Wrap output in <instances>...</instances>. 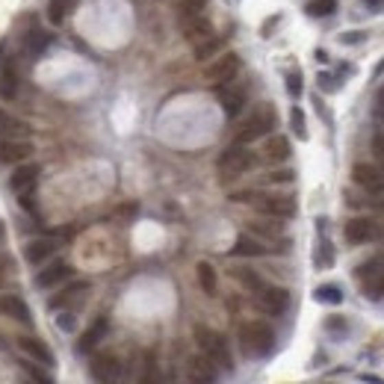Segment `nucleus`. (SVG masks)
Wrapping results in <instances>:
<instances>
[{
	"label": "nucleus",
	"mask_w": 384,
	"mask_h": 384,
	"mask_svg": "<svg viewBox=\"0 0 384 384\" xmlns=\"http://www.w3.org/2000/svg\"><path fill=\"white\" fill-rule=\"evenodd\" d=\"M275 124H278L275 106L272 104H258L251 110V115L240 124V131H236V142H240V145H251L254 139H263V136H269L275 131Z\"/></svg>",
	"instance_id": "f257e3e1"
},
{
	"label": "nucleus",
	"mask_w": 384,
	"mask_h": 384,
	"mask_svg": "<svg viewBox=\"0 0 384 384\" xmlns=\"http://www.w3.org/2000/svg\"><path fill=\"white\" fill-rule=\"evenodd\" d=\"M275 346V331L266 322H245L240 328V349L245 358H263Z\"/></svg>",
	"instance_id": "f03ea898"
},
{
	"label": "nucleus",
	"mask_w": 384,
	"mask_h": 384,
	"mask_svg": "<svg viewBox=\"0 0 384 384\" xmlns=\"http://www.w3.org/2000/svg\"><path fill=\"white\" fill-rule=\"evenodd\" d=\"M254 166H258V154H254L249 145H240V142H234L231 148H225L222 157H219V174H222V181H236L240 174L251 172Z\"/></svg>",
	"instance_id": "7ed1b4c3"
},
{
	"label": "nucleus",
	"mask_w": 384,
	"mask_h": 384,
	"mask_svg": "<svg viewBox=\"0 0 384 384\" xmlns=\"http://www.w3.org/2000/svg\"><path fill=\"white\" fill-rule=\"evenodd\" d=\"M195 343H199L204 358H210L216 363V370H231L234 367L231 349H228V343H225V337L219 331L207 328V325H199V328H195Z\"/></svg>",
	"instance_id": "20e7f679"
},
{
	"label": "nucleus",
	"mask_w": 384,
	"mask_h": 384,
	"mask_svg": "<svg viewBox=\"0 0 384 384\" xmlns=\"http://www.w3.org/2000/svg\"><path fill=\"white\" fill-rule=\"evenodd\" d=\"M346 242L349 245H363L372 240H384V225L370 219V216H354V219L346 222Z\"/></svg>",
	"instance_id": "39448f33"
},
{
	"label": "nucleus",
	"mask_w": 384,
	"mask_h": 384,
	"mask_svg": "<svg viewBox=\"0 0 384 384\" xmlns=\"http://www.w3.org/2000/svg\"><path fill=\"white\" fill-rule=\"evenodd\" d=\"M240 65H242V59L236 56V54H219V56H213L210 59V65L204 68V77L210 83L216 86H222V83H231L236 74H240Z\"/></svg>",
	"instance_id": "423d86ee"
},
{
	"label": "nucleus",
	"mask_w": 384,
	"mask_h": 384,
	"mask_svg": "<svg viewBox=\"0 0 384 384\" xmlns=\"http://www.w3.org/2000/svg\"><path fill=\"white\" fill-rule=\"evenodd\" d=\"M263 216H272V219H293L295 216V199L293 195H254L251 201Z\"/></svg>",
	"instance_id": "0eeeda50"
},
{
	"label": "nucleus",
	"mask_w": 384,
	"mask_h": 384,
	"mask_svg": "<svg viewBox=\"0 0 384 384\" xmlns=\"http://www.w3.org/2000/svg\"><path fill=\"white\" fill-rule=\"evenodd\" d=\"M89 372H92V379L98 384H118L122 381V361H118V354H113V352H98L92 358Z\"/></svg>",
	"instance_id": "6e6552de"
},
{
	"label": "nucleus",
	"mask_w": 384,
	"mask_h": 384,
	"mask_svg": "<svg viewBox=\"0 0 384 384\" xmlns=\"http://www.w3.org/2000/svg\"><path fill=\"white\" fill-rule=\"evenodd\" d=\"M38 166L36 163H18L12 169V177H9V186L12 192L21 199V195H33L36 192V183H38Z\"/></svg>",
	"instance_id": "1a4fd4ad"
},
{
	"label": "nucleus",
	"mask_w": 384,
	"mask_h": 384,
	"mask_svg": "<svg viewBox=\"0 0 384 384\" xmlns=\"http://www.w3.org/2000/svg\"><path fill=\"white\" fill-rule=\"evenodd\" d=\"M287 304H290V293L284 287H266L263 284L258 290V308L263 313H269V317H281L287 310Z\"/></svg>",
	"instance_id": "9d476101"
},
{
	"label": "nucleus",
	"mask_w": 384,
	"mask_h": 384,
	"mask_svg": "<svg viewBox=\"0 0 384 384\" xmlns=\"http://www.w3.org/2000/svg\"><path fill=\"white\" fill-rule=\"evenodd\" d=\"M216 363L204 354H192L186 361V384H216Z\"/></svg>",
	"instance_id": "9b49d317"
},
{
	"label": "nucleus",
	"mask_w": 384,
	"mask_h": 384,
	"mask_svg": "<svg viewBox=\"0 0 384 384\" xmlns=\"http://www.w3.org/2000/svg\"><path fill=\"white\" fill-rule=\"evenodd\" d=\"M245 101H249V92H245V86H240V83H222V89H219V104H222V110H225V115H228V118L240 115Z\"/></svg>",
	"instance_id": "f8f14e48"
},
{
	"label": "nucleus",
	"mask_w": 384,
	"mask_h": 384,
	"mask_svg": "<svg viewBox=\"0 0 384 384\" xmlns=\"http://www.w3.org/2000/svg\"><path fill=\"white\" fill-rule=\"evenodd\" d=\"M89 290H92V284H89V281H74V284H68V287H63V290H59L54 299H51V308H54V310L77 308V304H83V299L89 295Z\"/></svg>",
	"instance_id": "ddd939ff"
},
{
	"label": "nucleus",
	"mask_w": 384,
	"mask_h": 384,
	"mask_svg": "<svg viewBox=\"0 0 384 384\" xmlns=\"http://www.w3.org/2000/svg\"><path fill=\"white\" fill-rule=\"evenodd\" d=\"M181 33H183L186 42L199 45V42H204V38L213 36V24H210V18H204L201 12L183 15V18H181Z\"/></svg>",
	"instance_id": "4468645a"
},
{
	"label": "nucleus",
	"mask_w": 384,
	"mask_h": 384,
	"mask_svg": "<svg viewBox=\"0 0 384 384\" xmlns=\"http://www.w3.org/2000/svg\"><path fill=\"white\" fill-rule=\"evenodd\" d=\"M352 181L358 183L361 190H367L372 195L376 190H381V186H384V169H381V166H376V163H358L352 169Z\"/></svg>",
	"instance_id": "2eb2a0df"
},
{
	"label": "nucleus",
	"mask_w": 384,
	"mask_h": 384,
	"mask_svg": "<svg viewBox=\"0 0 384 384\" xmlns=\"http://www.w3.org/2000/svg\"><path fill=\"white\" fill-rule=\"evenodd\" d=\"M30 157H33V145L27 139H6V136H0V163L18 166V163H27Z\"/></svg>",
	"instance_id": "dca6fc26"
},
{
	"label": "nucleus",
	"mask_w": 384,
	"mask_h": 384,
	"mask_svg": "<svg viewBox=\"0 0 384 384\" xmlns=\"http://www.w3.org/2000/svg\"><path fill=\"white\" fill-rule=\"evenodd\" d=\"M71 275H74L71 263H65V260H56V263L45 266V269L36 275V287H38V290H51V287H56V284L68 281V278H71Z\"/></svg>",
	"instance_id": "f3484780"
},
{
	"label": "nucleus",
	"mask_w": 384,
	"mask_h": 384,
	"mask_svg": "<svg viewBox=\"0 0 384 384\" xmlns=\"http://www.w3.org/2000/svg\"><path fill=\"white\" fill-rule=\"evenodd\" d=\"M56 249H59L56 240H51V236H38V240H30L24 245V258H27V263L42 266L47 258H54Z\"/></svg>",
	"instance_id": "a211bd4d"
},
{
	"label": "nucleus",
	"mask_w": 384,
	"mask_h": 384,
	"mask_svg": "<svg viewBox=\"0 0 384 384\" xmlns=\"http://www.w3.org/2000/svg\"><path fill=\"white\" fill-rule=\"evenodd\" d=\"M15 343H18V349H21L27 358H33L36 363H42V367H54V352L47 349V343H42L38 337H27V334L24 337H18Z\"/></svg>",
	"instance_id": "6ab92c4d"
},
{
	"label": "nucleus",
	"mask_w": 384,
	"mask_h": 384,
	"mask_svg": "<svg viewBox=\"0 0 384 384\" xmlns=\"http://www.w3.org/2000/svg\"><path fill=\"white\" fill-rule=\"evenodd\" d=\"M106 331H110V322H106L104 317H98V319L80 334V340H77V352H80V354L95 352V349H98V343H101V340L106 337Z\"/></svg>",
	"instance_id": "aec40b11"
},
{
	"label": "nucleus",
	"mask_w": 384,
	"mask_h": 384,
	"mask_svg": "<svg viewBox=\"0 0 384 384\" xmlns=\"http://www.w3.org/2000/svg\"><path fill=\"white\" fill-rule=\"evenodd\" d=\"M0 317L6 319H15V322H24L30 325V308L21 295H12V293H3L0 295Z\"/></svg>",
	"instance_id": "412c9836"
},
{
	"label": "nucleus",
	"mask_w": 384,
	"mask_h": 384,
	"mask_svg": "<svg viewBox=\"0 0 384 384\" xmlns=\"http://www.w3.org/2000/svg\"><path fill=\"white\" fill-rule=\"evenodd\" d=\"M0 136H6V139H27V136H30V124L24 122V118L0 110Z\"/></svg>",
	"instance_id": "4be33fe9"
},
{
	"label": "nucleus",
	"mask_w": 384,
	"mask_h": 384,
	"mask_svg": "<svg viewBox=\"0 0 384 384\" xmlns=\"http://www.w3.org/2000/svg\"><path fill=\"white\" fill-rule=\"evenodd\" d=\"M290 154H293V148H290L287 136H269L263 145V157L269 163H284V160H290Z\"/></svg>",
	"instance_id": "5701e85b"
},
{
	"label": "nucleus",
	"mask_w": 384,
	"mask_h": 384,
	"mask_svg": "<svg viewBox=\"0 0 384 384\" xmlns=\"http://www.w3.org/2000/svg\"><path fill=\"white\" fill-rule=\"evenodd\" d=\"M266 251H269V245L254 234H242L240 240L234 242V254H240V258H260V254H266Z\"/></svg>",
	"instance_id": "b1692460"
},
{
	"label": "nucleus",
	"mask_w": 384,
	"mask_h": 384,
	"mask_svg": "<svg viewBox=\"0 0 384 384\" xmlns=\"http://www.w3.org/2000/svg\"><path fill=\"white\" fill-rule=\"evenodd\" d=\"M136 384H163V370H160V363H157V358L151 352L142 354V370H139Z\"/></svg>",
	"instance_id": "393cba45"
},
{
	"label": "nucleus",
	"mask_w": 384,
	"mask_h": 384,
	"mask_svg": "<svg viewBox=\"0 0 384 384\" xmlns=\"http://www.w3.org/2000/svg\"><path fill=\"white\" fill-rule=\"evenodd\" d=\"M15 95H18V71L6 63L0 68V98H3V101H12Z\"/></svg>",
	"instance_id": "a878e982"
},
{
	"label": "nucleus",
	"mask_w": 384,
	"mask_h": 384,
	"mask_svg": "<svg viewBox=\"0 0 384 384\" xmlns=\"http://www.w3.org/2000/svg\"><path fill=\"white\" fill-rule=\"evenodd\" d=\"M249 231L254 234V236H266V240H281V234H284V228L278 225V219H258V222H249Z\"/></svg>",
	"instance_id": "bb28decb"
},
{
	"label": "nucleus",
	"mask_w": 384,
	"mask_h": 384,
	"mask_svg": "<svg viewBox=\"0 0 384 384\" xmlns=\"http://www.w3.org/2000/svg\"><path fill=\"white\" fill-rule=\"evenodd\" d=\"M361 287L367 299H384V266L372 275H367V278H361Z\"/></svg>",
	"instance_id": "cd10ccee"
},
{
	"label": "nucleus",
	"mask_w": 384,
	"mask_h": 384,
	"mask_svg": "<svg viewBox=\"0 0 384 384\" xmlns=\"http://www.w3.org/2000/svg\"><path fill=\"white\" fill-rule=\"evenodd\" d=\"M222 47H225L222 38L210 36V38H204V42L195 45V59H199V63H210L213 56H219V54H222Z\"/></svg>",
	"instance_id": "c85d7f7f"
},
{
	"label": "nucleus",
	"mask_w": 384,
	"mask_h": 384,
	"mask_svg": "<svg viewBox=\"0 0 384 384\" xmlns=\"http://www.w3.org/2000/svg\"><path fill=\"white\" fill-rule=\"evenodd\" d=\"M195 275H199V287L207 293V295H213L216 293V269L207 260H201L199 266H195Z\"/></svg>",
	"instance_id": "c756f323"
},
{
	"label": "nucleus",
	"mask_w": 384,
	"mask_h": 384,
	"mask_svg": "<svg viewBox=\"0 0 384 384\" xmlns=\"http://www.w3.org/2000/svg\"><path fill=\"white\" fill-rule=\"evenodd\" d=\"M313 299L319 304H340L343 302V290L334 287V284H322V287L313 290Z\"/></svg>",
	"instance_id": "7c9ffc66"
},
{
	"label": "nucleus",
	"mask_w": 384,
	"mask_h": 384,
	"mask_svg": "<svg viewBox=\"0 0 384 384\" xmlns=\"http://www.w3.org/2000/svg\"><path fill=\"white\" fill-rule=\"evenodd\" d=\"M47 42H51V36H47V33H42V30H30V33H27V42H24V45H27V54H30V56L42 54Z\"/></svg>",
	"instance_id": "2f4dec72"
},
{
	"label": "nucleus",
	"mask_w": 384,
	"mask_h": 384,
	"mask_svg": "<svg viewBox=\"0 0 384 384\" xmlns=\"http://www.w3.org/2000/svg\"><path fill=\"white\" fill-rule=\"evenodd\" d=\"M317 266L319 269L334 266V249H331V242L325 240V236H319V242H317Z\"/></svg>",
	"instance_id": "473e14b6"
},
{
	"label": "nucleus",
	"mask_w": 384,
	"mask_h": 384,
	"mask_svg": "<svg viewBox=\"0 0 384 384\" xmlns=\"http://www.w3.org/2000/svg\"><path fill=\"white\" fill-rule=\"evenodd\" d=\"M234 275L240 278V284L245 290H251V293H258L263 287V281H260V275L258 272H251V269H234Z\"/></svg>",
	"instance_id": "72a5a7b5"
},
{
	"label": "nucleus",
	"mask_w": 384,
	"mask_h": 384,
	"mask_svg": "<svg viewBox=\"0 0 384 384\" xmlns=\"http://www.w3.org/2000/svg\"><path fill=\"white\" fill-rule=\"evenodd\" d=\"M334 0H310L308 3V15L310 18H325V15H331L334 12Z\"/></svg>",
	"instance_id": "f704fd0d"
},
{
	"label": "nucleus",
	"mask_w": 384,
	"mask_h": 384,
	"mask_svg": "<svg viewBox=\"0 0 384 384\" xmlns=\"http://www.w3.org/2000/svg\"><path fill=\"white\" fill-rule=\"evenodd\" d=\"M290 124H293V131H295V136H299V139H308V122H304V113L299 110V106H293Z\"/></svg>",
	"instance_id": "c9c22d12"
},
{
	"label": "nucleus",
	"mask_w": 384,
	"mask_h": 384,
	"mask_svg": "<svg viewBox=\"0 0 384 384\" xmlns=\"http://www.w3.org/2000/svg\"><path fill=\"white\" fill-rule=\"evenodd\" d=\"M370 148H372V154H376V166L384 169V133H372Z\"/></svg>",
	"instance_id": "e433bc0d"
},
{
	"label": "nucleus",
	"mask_w": 384,
	"mask_h": 384,
	"mask_svg": "<svg viewBox=\"0 0 384 384\" xmlns=\"http://www.w3.org/2000/svg\"><path fill=\"white\" fill-rule=\"evenodd\" d=\"M207 0H177V6H181V12L183 15H195V12H201Z\"/></svg>",
	"instance_id": "4c0bfd02"
},
{
	"label": "nucleus",
	"mask_w": 384,
	"mask_h": 384,
	"mask_svg": "<svg viewBox=\"0 0 384 384\" xmlns=\"http://www.w3.org/2000/svg\"><path fill=\"white\" fill-rule=\"evenodd\" d=\"M27 372H30V379H33V384H54V379L47 376V372H45L42 367H33V363H30Z\"/></svg>",
	"instance_id": "58836bf2"
},
{
	"label": "nucleus",
	"mask_w": 384,
	"mask_h": 384,
	"mask_svg": "<svg viewBox=\"0 0 384 384\" xmlns=\"http://www.w3.org/2000/svg\"><path fill=\"white\" fill-rule=\"evenodd\" d=\"M287 92H290L293 98L302 95V74H299V71H290V74H287Z\"/></svg>",
	"instance_id": "ea45409f"
},
{
	"label": "nucleus",
	"mask_w": 384,
	"mask_h": 384,
	"mask_svg": "<svg viewBox=\"0 0 384 384\" xmlns=\"http://www.w3.org/2000/svg\"><path fill=\"white\" fill-rule=\"evenodd\" d=\"M293 177L295 174L290 169H281V172H269V174H266V181H269V183H290Z\"/></svg>",
	"instance_id": "a19ab883"
},
{
	"label": "nucleus",
	"mask_w": 384,
	"mask_h": 384,
	"mask_svg": "<svg viewBox=\"0 0 384 384\" xmlns=\"http://www.w3.org/2000/svg\"><path fill=\"white\" fill-rule=\"evenodd\" d=\"M9 275H15V263L9 258H0V284H3Z\"/></svg>",
	"instance_id": "79ce46f5"
},
{
	"label": "nucleus",
	"mask_w": 384,
	"mask_h": 384,
	"mask_svg": "<svg viewBox=\"0 0 384 384\" xmlns=\"http://www.w3.org/2000/svg\"><path fill=\"white\" fill-rule=\"evenodd\" d=\"M63 18H65V3H63V0H54V3H51V21H63Z\"/></svg>",
	"instance_id": "37998d69"
},
{
	"label": "nucleus",
	"mask_w": 384,
	"mask_h": 384,
	"mask_svg": "<svg viewBox=\"0 0 384 384\" xmlns=\"http://www.w3.org/2000/svg\"><path fill=\"white\" fill-rule=\"evenodd\" d=\"M56 322H59V325H63V328H65V331H71V328H74V317H71V313H63V317H59Z\"/></svg>",
	"instance_id": "c03bdc74"
},
{
	"label": "nucleus",
	"mask_w": 384,
	"mask_h": 384,
	"mask_svg": "<svg viewBox=\"0 0 384 384\" xmlns=\"http://www.w3.org/2000/svg\"><path fill=\"white\" fill-rule=\"evenodd\" d=\"M361 36H363V33H346V36H340V42H343V45H349V42H361Z\"/></svg>",
	"instance_id": "a18cd8bd"
},
{
	"label": "nucleus",
	"mask_w": 384,
	"mask_h": 384,
	"mask_svg": "<svg viewBox=\"0 0 384 384\" xmlns=\"http://www.w3.org/2000/svg\"><path fill=\"white\" fill-rule=\"evenodd\" d=\"M367 9H384V0H361Z\"/></svg>",
	"instance_id": "49530a36"
},
{
	"label": "nucleus",
	"mask_w": 384,
	"mask_h": 384,
	"mask_svg": "<svg viewBox=\"0 0 384 384\" xmlns=\"http://www.w3.org/2000/svg\"><path fill=\"white\" fill-rule=\"evenodd\" d=\"M372 199H376V201L384 207V186H381V190H376V192H372Z\"/></svg>",
	"instance_id": "de8ad7c7"
},
{
	"label": "nucleus",
	"mask_w": 384,
	"mask_h": 384,
	"mask_svg": "<svg viewBox=\"0 0 384 384\" xmlns=\"http://www.w3.org/2000/svg\"><path fill=\"white\" fill-rule=\"evenodd\" d=\"M379 113H381V118H384V89H381V95H379Z\"/></svg>",
	"instance_id": "09e8293b"
},
{
	"label": "nucleus",
	"mask_w": 384,
	"mask_h": 384,
	"mask_svg": "<svg viewBox=\"0 0 384 384\" xmlns=\"http://www.w3.org/2000/svg\"><path fill=\"white\" fill-rule=\"evenodd\" d=\"M0 242H3V222H0Z\"/></svg>",
	"instance_id": "8fccbe9b"
}]
</instances>
